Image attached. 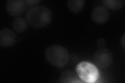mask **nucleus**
Masks as SVG:
<instances>
[{
    "mask_svg": "<svg viewBox=\"0 0 125 83\" xmlns=\"http://www.w3.org/2000/svg\"><path fill=\"white\" fill-rule=\"evenodd\" d=\"M25 18L28 25L37 29L46 27L51 22L52 14L49 9L44 6L31 7L26 11Z\"/></svg>",
    "mask_w": 125,
    "mask_h": 83,
    "instance_id": "nucleus-1",
    "label": "nucleus"
},
{
    "mask_svg": "<svg viewBox=\"0 0 125 83\" xmlns=\"http://www.w3.org/2000/svg\"><path fill=\"white\" fill-rule=\"evenodd\" d=\"M45 58L50 64L62 68L67 64L69 53L67 48L60 45H53L46 48L44 51Z\"/></svg>",
    "mask_w": 125,
    "mask_h": 83,
    "instance_id": "nucleus-2",
    "label": "nucleus"
},
{
    "mask_svg": "<svg viewBox=\"0 0 125 83\" xmlns=\"http://www.w3.org/2000/svg\"><path fill=\"white\" fill-rule=\"evenodd\" d=\"M75 71L79 78L84 83H95L100 76L99 71L97 67L88 61L79 62L77 65Z\"/></svg>",
    "mask_w": 125,
    "mask_h": 83,
    "instance_id": "nucleus-3",
    "label": "nucleus"
},
{
    "mask_svg": "<svg viewBox=\"0 0 125 83\" xmlns=\"http://www.w3.org/2000/svg\"><path fill=\"white\" fill-rule=\"evenodd\" d=\"M94 61L98 68L106 69L111 66L113 61V56L111 51L106 48L98 49L93 56Z\"/></svg>",
    "mask_w": 125,
    "mask_h": 83,
    "instance_id": "nucleus-4",
    "label": "nucleus"
},
{
    "mask_svg": "<svg viewBox=\"0 0 125 83\" xmlns=\"http://www.w3.org/2000/svg\"><path fill=\"white\" fill-rule=\"evenodd\" d=\"M25 4L23 0H7L5 3L6 10L10 16L17 18L24 13Z\"/></svg>",
    "mask_w": 125,
    "mask_h": 83,
    "instance_id": "nucleus-5",
    "label": "nucleus"
},
{
    "mask_svg": "<svg viewBox=\"0 0 125 83\" xmlns=\"http://www.w3.org/2000/svg\"><path fill=\"white\" fill-rule=\"evenodd\" d=\"M108 10L103 6H97L94 9L91 13V19L93 22L97 24H104L109 18Z\"/></svg>",
    "mask_w": 125,
    "mask_h": 83,
    "instance_id": "nucleus-6",
    "label": "nucleus"
},
{
    "mask_svg": "<svg viewBox=\"0 0 125 83\" xmlns=\"http://www.w3.org/2000/svg\"><path fill=\"white\" fill-rule=\"evenodd\" d=\"M16 34L8 28L2 29L0 31V45L2 47L12 46L16 41Z\"/></svg>",
    "mask_w": 125,
    "mask_h": 83,
    "instance_id": "nucleus-7",
    "label": "nucleus"
},
{
    "mask_svg": "<svg viewBox=\"0 0 125 83\" xmlns=\"http://www.w3.org/2000/svg\"><path fill=\"white\" fill-rule=\"evenodd\" d=\"M28 23L26 18L21 17L16 18L12 22L14 30L18 33H22L26 30Z\"/></svg>",
    "mask_w": 125,
    "mask_h": 83,
    "instance_id": "nucleus-8",
    "label": "nucleus"
},
{
    "mask_svg": "<svg viewBox=\"0 0 125 83\" xmlns=\"http://www.w3.org/2000/svg\"><path fill=\"white\" fill-rule=\"evenodd\" d=\"M85 3L84 0H69L67 2V5L72 13L78 14L83 9Z\"/></svg>",
    "mask_w": 125,
    "mask_h": 83,
    "instance_id": "nucleus-9",
    "label": "nucleus"
},
{
    "mask_svg": "<svg viewBox=\"0 0 125 83\" xmlns=\"http://www.w3.org/2000/svg\"><path fill=\"white\" fill-rule=\"evenodd\" d=\"M60 81L62 83H81L80 81L77 74L70 71H65L62 72L60 76Z\"/></svg>",
    "mask_w": 125,
    "mask_h": 83,
    "instance_id": "nucleus-10",
    "label": "nucleus"
},
{
    "mask_svg": "<svg viewBox=\"0 0 125 83\" xmlns=\"http://www.w3.org/2000/svg\"><path fill=\"white\" fill-rule=\"evenodd\" d=\"M104 6L113 11H117L122 9L124 6V0H103Z\"/></svg>",
    "mask_w": 125,
    "mask_h": 83,
    "instance_id": "nucleus-11",
    "label": "nucleus"
},
{
    "mask_svg": "<svg viewBox=\"0 0 125 83\" xmlns=\"http://www.w3.org/2000/svg\"><path fill=\"white\" fill-rule=\"evenodd\" d=\"M96 45L98 49L104 48L106 46V41L103 38H100L96 41Z\"/></svg>",
    "mask_w": 125,
    "mask_h": 83,
    "instance_id": "nucleus-12",
    "label": "nucleus"
},
{
    "mask_svg": "<svg viewBox=\"0 0 125 83\" xmlns=\"http://www.w3.org/2000/svg\"><path fill=\"white\" fill-rule=\"evenodd\" d=\"M26 4L29 6H32L38 4L41 2V0H26L25 1Z\"/></svg>",
    "mask_w": 125,
    "mask_h": 83,
    "instance_id": "nucleus-13",
    "label": "nucleus"
},
{
    "mask_svg": "<svg viewBox=\"0 0 125 83\" xmlns=\"http://www.w3.org/2000/svg\"><path fill=\"white\" fill-rule=\"evenodd\" d=\"M120 44L123 47L124 49L125 48V33H123L120 38Z\"/></svg>",
    "mask_w": 125,
    "mask_h": 83,
    "instance_id": "nucleus-14",
    "label": "nucleus"
}]
</instances>
